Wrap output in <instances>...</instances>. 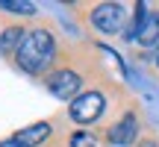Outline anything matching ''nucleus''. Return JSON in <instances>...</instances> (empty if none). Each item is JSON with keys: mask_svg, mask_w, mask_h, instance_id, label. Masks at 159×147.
Listing matches in <instances>:
<instances>
[{"mask_svg": "<svg viewBox=\"0 0 159 147\" xmlns=\"http://www.w3.org/2000/svg\"><path fill=\"white\" fill-rule=\"evenodd\" d=\"M156 38H159V12H150V15L133 29V41H139V44H153Z\"/></svg>", "mask_w": 159, "mask_h": 147, "instance_id": "7", "label": "nucleus"}, {"mask_svg": "<svg viewBox=\"0 0 159 147\" xmlns=\"http://www.w3.org/2000/svg\"><path fill=\"white\" fill-rule=\"evenodd\" d=\"M0 147H24V144H18V141H15V138H12V141H3V144H0Z\"/></svg>", "mask_w": 159, "mask_h": 147, "instance_id": "12", "label": "nucleus"}, {"mask_svg": "<svg viewBox=\"0 0 159 147\" xmlns=\"http://www.w3.org/2000/svg\"><path fill=\"white\" fill-rule=\"evenodd\" d=\"M71 147H91V136L89 132H77V136L71 138Z\"/></svg>", "mask_w": 159, "mask_h": 147, "instance_id": "10", "label": "nucleus"}, {"mask_svg": "<svg viewBox=\"0 0 159 147\" xmlns=\"http://www.w3.org/2000/svg\"><path fill=\"white\" fill-rule=\"evenodd\" d=\"M156 65H159V56H156Z\"/></svg>", "mask_w": 159, "mask_h": 147, "instance_id": "13", "label": "nucleus"}, {"mask_svg": "<svg viewBox=\"0 0 159 147\" xmlns=\"http://www.w3.org/2000/svg\"><path fill=\"white\" fill-rule=\"evenodd\" d=\"M24 35H27V29H21V27H6L3 33H0V56H6V53H18Z\"/></svg>", "mask_w": 159, "mask_h": 147, "instance_id": "8", "label": "nucleus"}, {"mask_svg": "<svg viewBox=\"0 0 159 147\" xmlns=\"http://www.w3.org/2000/svg\"><path fill=\"white\" fill-rule=\"evenodd\" d=\"M0 9L12 12V15H33L35 3H30V0H0Z\"/></svg>", "mask_w": 159, "mask_h": 147, "instance_id": "9", "label": "nucleus"}, {"mask_svg": "<svg viewBox=\"0 0 159 147\" xmlns=\"http://www.w3.org/2000/svg\"><path fill=\"white\" fill-rule=\"evenodd\" d=\"M103 106H106V100H103L100 91H85L71 103V118L77 124H91L103 115Z\"/></svg>", "mask_w": 159, "mask_h": 147, "instance_id": "3", "label": "nucleus"}, {"mask_svg": "<svg viewBox=\"0 0 159 147\" xmlns=\"http://www.w3.org/2000/svg\"><path fill=\"white\" fill-rule=\"evenodd\" d=\"M53 56H56V41H53V35L47 33V29H41V27L27 29L21 47H18V53H15L18 65H21L27 74H44V68L53 62Z\"/></svg>", "mask_w": 159, "mask_h": 147, "instance_id": "1", "label": "nucleus"}, {"mask_svg": "<svg viewBox=\"0 0 159 147\" xmlns=\"http://www.w3.org/2000/svg\"><path fill=\"white\" fill-rule=\"evenodd\" d=\"M139 147H159L156 141H150V138H144V141H139Z\"/></svg>", "mask_w": 159, "mask_h": 147, "instance_id": "11", "label": "nucleus"}, {"mask_svg": "<svg viewBox=\"0 0 159 147\" xmlns=\"http://www.w3.org/2000/svg\"><path fill=\"white\" fill-rule=\"evenodd\" d=\"M44 82H47V88H50V94H56L59 100H71V103H74L77 97H80V85H83V79H80L77 71L65 68V71L50 74Z\"/></svg>", "mask_w": 159, "mask_h": 147, "instance_id": "4", "label": "nucleus"}, {"mask_svg": "<svg viewBox=\"0 0 159 147\" xmlns=\"http://www.w3.org/2000/svg\"><path fill=\"white\" fill-rule=\"evenodd\" d=\"M47 136H50V124H47V121H41V124H33V127L18 130V132H15V141L24 144V147H35V144L44 141Z\"/></svg>", "mask_w": 159, "mask_h": 147, "instance_id": "6", "label": "nucleus"}, {"mask_svg": "<svg viewBox=\"0 0 159 147\" xmlns=\"http://www.w3.org/2000/svg\"><path fill=\"white\" fill-rule=\"evenodd\" d=\"M136 136H139V118L133 112L124 115V118L109 130V141H112V144H121V147H124V144H133V141H136Z\"/></svg>", "mask_w": 159, "mask_h": 147, "instance_id": "5", "label": "nucleus"}, {"mask_svg": "<svg viewBox=\"0 0 159 147\" xmlns=\"http://www.w3.org/2000/svg\"><path fill=\"white\" fill-rule=\"evenodd\" d=\"M91 24L100 33H121L127 27V9L121 3H100L91 12Z\"/></svg>", "mask_w": 159, "mask_h": 147, "instance_id": "2", "label": "nucleus"}]
</instances>
